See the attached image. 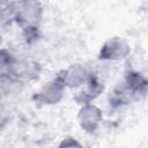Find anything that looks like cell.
<instances>
[{
    "mask_svg": "<svg viewBox=\"0 0 148 148\" xmlns=\"http://www.w3.org/2000/svg\"><path fill=\"white\" fill-rule=\"evenodd\" d=\"M40 12L38 2H21L18 8L14 9V17L24 29H34L40 20Z\"/></svg>",
    "mask_w": 148,
    "mask_h": 148,
    "instance_id": "6da1fadb",
    "label": "cell"
},
{
    "mask_svg": "<svg viewBox=\"0 0 148 148\" xmlns=\"http://www.w3.org/2000/svg\"><path fill=\"white\" fill-rule=\"evenodd\" d=\"M101 111L99 109H97L95 105L91 104H86L80 114H79V119H80V124L81 127L84 128L88 132H92L97 128L98 123L101 120Z\"/></svg>",
    "mask_w": 148,
    "mask_h": 148,
    "instance_id": "7a4b0ae2",
    "label": "cell"
},
{
    "mask_svg": "<svg viewBox=\"0 0 148 148\" xmlns=\"http://www.w3.org/2000/svg\"><path fill=\"white\" fill-rule=\"evenodd\" d=\"M65 84L60 76L57 80H53L49 82L37 95V99L44 102V103H57L61 95H62V89Z\"/></svg>",
    "mask_w": 148,
    "mask_h": 148,
    "instance_id": "3957f363",
    "label": "cell"
},
{
    "mask_svg": "<svg viewBox=\"0 0 148 148\" xmlns=\"http://www.w3.org/2000/svg\"><path fill=\"white\" fill-rule=\"evenodd\" d=\"M128 52V47L127 45L118 39H110L108 43L104 44L103 49L101 50V58L103 59H120L123 57H126Z\"/></svg>",
    "mask_w": 148,
    "mask_h": 148,
    "instance_id": "277c9868",
    "label": "cell"
},
{
    "mask_svg": "<svg viewBox=\"0 0 148 148\" xmlns=\"http://www.w3.org/2000/svg\"><path fill=\"white\" fill-rule=\"evenodd\" d=\"M90 76L86 72L84 68L81 66H75L66 71V74L60 76L65 86H71V87H76L79 84H82L83 82H87Z\"/></svg>",
    "mask_w": 148,
    "mask_h": 148,
    "instance_id": "5b68a950",
    "label": "cell"
},
{
    "mask_svg": "<svg viewBox=\"0 0 148 148\" xmlns=\"http://www.w3.org/2000/svg\"><path fill=\"white\" fill-rule=\"evenodd\" d=\"M84 83H86V86L83 87V90L79 95L77 99L81 101L84 104H89V102L91 99H94L101 92V90L103 89V87L99 84V82H97L92 77H89L88 81L84 82Z\"/></svg>",
    "mask_w": 148,
    "mask_h": 148,
    "instance_id": "8992f818",
    "label": "cell"
},
{
    "mask_svg": "<svg viewBox=\"0 0 148 148\" xmlns=\"http://www.w3.org/2000/svg\"><path fill=\"white\" fill-rule=\"evenodd\" d=\"M58 148H82V146H81L76 140L68 138V139H65V140L59 145Z\"/></svg>",
    "mask_w": 148,
    "mask_h": 148,
    "instance_id": "52a82bcc",
    "label": "cell"
}]
</instances>
